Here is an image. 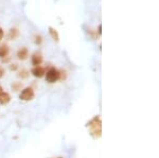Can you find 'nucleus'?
I'll use <instances>...</instances> for the list:
<instances>
[{
  "instance_id": "1",
  "label": "nucleus",
  "mask_w": 159,
  "mask_h": 158,
  "mask_svg": "<svg viewBox=\"0 0 159 158\" xmlns=\"http://www.w3.org/2000/svg\"><path fill=\"white\" fill-rule=\"evenodd\" d=\"M87 127H88V129H89V134H90L93 138H100L102 135L101 117L100 116L93 117V118L87 123Z\"/></svg>"
},
{
  "instance_id": "2",
  "label": "nucleus",
  "mask_w": 159,
  "mask_h": 158,
  "mask_svg": "<svg viewBox=\"0 0 159 158\" xmlns=\"http://www.w3.org/2000/svg\"><path fill=\"white\" fill-rule=\"evenodd\" d=\"M45 75H46V81L48 83H55L60 79H61V72L54 67H51L50 69H48L47 72L45 73Z\"/></svg>"
},
{
  "instance_id": "3",
  "label": "nucleus",
  "mask_w": 159,
  "mask_h": 158,
  "mask_svg": "<svg viewBox=\"0 0 159 158\" xmlns=\"http://www.w3.org/2000/svg\"><path fill=\"white\" fill-rule=\"evenodd\" d=\"M35 97V93H34V89L32 87H25L21 90L19 95V99L21 101H25V102H28V101H31L33 100Z\"/></svg>"
},
{
  "instance_id": "4",
  "label": "nucleus",
  "mask_w": 159,
  "mask_h": 158,
  "mask_svg": "<svg viewBox=\"0 0 159 158\" xmlns=\"http://www.w3.org/2000/svg\"><path fill=\"white\" fill-rule=\"evenodd\" d=\"M31 73H32L35 78H43L46 73V69L43 66H35V67L31 70Z\"/></svg>"
},
{
  "instance_id": "5",
  "label": "nucleus",
  "mask_w": 159,
  "mask_h": 158,
  "mask_svg": "<svg viewBox=\"0 0 159 158\" xmlns=\"http://www.w3.org/2000/svg\"><path fill=\"white\" fill-rule=\"evenodd\" d=\"M43 61V57L42 53H39V52H35L34 54L32 55V58H31V62H32V65H34V67L35 66L42 65Z\"/></svg>"
},
{
  "instance_id": "6",
  "label": "nucleus",
  "mask_w": 159,
  "mask_h": 158,
  "mask_svg": "<svg viewBox=\"0 0 159 158\" xmlns=\"http://www.w3.org/2000/svg\"><path fill=\"white\" fill-rule=\"evenodd\" d=\"M17 57L21 61L27 60V58L29 57V50H28V48H25V47L20 48L18 50V52H17Z\"/></svg>"
},
{
  "instance_id": "7",
  "label": "nucleus",
  "mask_w": 159,
  "mask_h": 158,
  "mask_svg": "<svg viewBox=\"0 0 159 158\" xmlns=\"http://www.w3.org/2000/svg\"><path fill=\"white\" fill-rule=\"evenodd\" d=\"M10 102H11V96L7 93H4L3 91V93L0 95V104H1V105H7Z\"/></svg>"
},
{
  "instance_id": "8",
  "label": "nucleus",
  "mask_w": 159,
  "mask_h": 158,
  "mask_svg": "<svg viewBox=\"0 0 159 158\" xmlns=\"http://www.w3.org/2000/svg\"><path fill=\"white\" fill-rule=\"evenodd\" d=\"M10 52V48L9 46L3 44V45H0V57L1 58H4L7 56V54H9Z\"/></svg>"
},
{
  "instance_id": "9",
  "label": "nucleus",
  "mask_w": 159,
  "mask_h": 158,
  "mask_svg": "<svg viewBox=\"0 0 159 158\" xmlns=\"http://www.w3.org/2000/svg\"><path fill=\"white\" fill-rule=\"evenodd\" d=\"M49 33H50L51 37H52L55 42L60 40V35H58V32L56 29H54V28H52V27H49Z\"/></svg>"
},
{
  "instance_id": "10",
  "label": "nucleus",
  "mask_w": 159,
  "mask_h": 158,
  "mask_svg": "<svg viewBox=\"0 0 159 158\" xmlns=\"http://www.w3.org/2000/svg\"><path fill=\"white\" fill-rule=\"evenodd\" d=\"M18 34H19V32H18V30H16V29H12L11 31H10L9 33V37H10V39H15L17 36H18Z\"/></svg>"
},
{
  "instance_id": "11",
  "label": "nucleus",
  "mask_w": 159,
  "mask_h": 158,
  "mask_svg": "<svg viewBox=\"0 0 159 158\" xmlns=\"http://www.w3.org/2000/svg\"><path fill=\"white\" fill-rule=\"evenodd\" d=\"M21 87H22V84L20 82H16L14 84H12V89L14 91H18V90H21Z\"/></svg>"
},
{
  "instance_id": "12",
  "label": "nucleus",
  "mask_w": 159,
  "mask_h": 158,
  "mask_svg": "<svg viewBox=\"0 0 159 158\" xmlns=\"http://www.w3.org/2000/svg\"><path fill=\"white\" fill-rule=\"evenodd\" d=\"M18 75H19L21 79H27L28 76H29V71H28L27 69H22V70L18 73Z\"/></svg>"
},
{
  "instance_id": "13",
  "label": "nucleus",
  "mask_w": 159,
  "mask_h": 158,
  "mask_svg": "<svg viewBox=\"0 0 159 158\" xmlns=\"http://www.w3.org/2000/svg\"><path fill=\"white\" fill-rule=\"evenodd\" d=\"M42 43H43V37H42V35L36 34V35H35V44H36V45H40Z\"/></svg>"
},
{
  "instance_id": "14",
  "label": "nucleus",
  "mask_w": 159,
  "mask_h": 158,
  "mask_svg": "<svg viewBox=\"0 0 159 158\" xmlns=\"http://www.w3.org/2000/svg\"><path fill=\"white\" fill-rule=\"evenodd\" d=\"M17 68H18V65H17V64H12V65L10 66V69L11 70H16Z\"/></svg>"
},
{
  "instance_id": "15",
  "label": "nucleus",
  "mask_w": 159,
  "mask_h": 158,
  "mask_svg": "<svg viewBox=\"0 0 159 158\" xmlns=\"http://www.w3.org/2000/svg\"><path fill=\"white\" fill-rule=\"evenodd\" d=\"M3 35H4V33H3V30L0 28V42H1V39L3 38Z\"/></svg>"
},
{
  "instance_id": "16",
  "label": "nucleus",
  "mask_w": 159,
  "mask_h": 158,
  "mask_svg": "<svg viewBox=\"0 0 159 158\" xmlns=\"http://www.w3.org/2000/svg\"><path fill=\"white\" fill-rule=\"evenodd\" d=\"M3 74H4V69L3 68H0V78H1Z\"/></svg>"
},
{
  "instance_id": "17",
  "label": "nucleus",
  "mask_w": 159,
  "mask_h": 158,
  "mask_svg": "<svg viewBox=\"0 0 159 158\" xmlns=\"http://www.w3.org/2000/svg\"><path fill=\"white\" fill-rule=\"evenodd\" d=\"M102 33V25H99V34L101 35Z\"/></svg>"
},
{
  "instance_id": "18",
  "label": "nucleus",
  "mask_w": 159,
  "mask_h": 158,
  "mask_svg": "<svg viewBox=\"0 0 159 158\" xmlns=\"http://www.w3.org/2000/svg\"><path fill=\"white\" fill-rule=\"evenodd\" d=\"M2 93H3V88H2L1 86H0V95H1Z\"/></svg>"
},
{
  "instance_id": "19",
  "label": "nucleus",
  "mask_w": 159,
  "mask_h": 158,
  "mask_svg": "<svg viewBox=\"0 0 159 158\" xmlns=\"http://www.w3.org/2000/svg\"><path fill=\"white\" fill-rule=\"evenodd\" d=\"M56 158H63V157H56Z\"/></svg>"
}]
</instances>
